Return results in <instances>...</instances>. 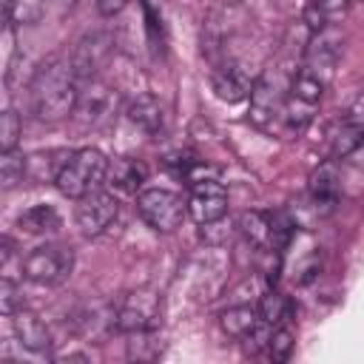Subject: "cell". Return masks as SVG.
I'll list each match as a JSON object with an SVG mask.
<instances>
[{"label": "cell", "mask_w": 364, "mask_h": 364, "mask_svg": "<svg viewBox=\"0 0 364 364\" xmlns=\"http://www.w3.org/2000/svg\"><path fill=\"white\" fill-rule=\"evenodd\" d=\"M259 324H262V316H259V307H253V304H233L219 313V327L225 330V336H230L236 341L247 338Z\"/></svg>", "instance_id": "obj_16"}, {"label": "cell", "mask_w": 364, "mask_h": 364, "mask_svg": "<svg viewBox=\"0 0 364 364\" xmlns=\"http://www.w3.org/2000/svg\"><path fill=\"white\" fill-rule=\"evenodd\" d=\"M117 216H119V199H117V193H111L105 188L77 199V208H74V222L82 236L105 233L117 222Z\"/></svg>", "instance_id": "obj_7"}, {"label": "cell", "mask_w": 364, "mask_h": 364, "mask_svg": "<svg viewBox=\"0 0 364 364\" xmlns=\"http://www.w3.org/2000/svg\"><path fill=\"white\" fill-rule=\"evenodd\" d=\"M51 3H63V6H71L74 0H51Z\"/></svg>", "instance_id": "obj_28"}, {"label": "cell", "mask_w": 364, "mask_h": 364, "mask_svg": "<svg viewBox=\"0 0 364 364\" xmlns=\"http://www.w3.org/2000/svg\"><path fill=\"white\" fill-rule=\"evenodd\" d=\"M11 318V333H14V338H17V344L23 347V350H28V353H37V355H46L48 350H51V333H48V327L43 324V318L37 316V313H31V310H17L14 316H9Z\"/></svg>", "instance_id": "obj_12"}, {"label": "cell", "mask_w": 364, "mask_h": 364, "mask_svg": "<svg viewBox=\"0 0 364 364\" xmlns=\"http://www.w3.org/2000/svg\"><path fill=\"white\" fill-rule=\"evenodd\" d=\"M74 270V250L68 245H40L23 259V276L34 284H60Z\"/></svg>", "instance_id": "obj_5"}, {"label": "cell", "mask_w": 364, "mask_h": 364, "mask_svg": "<svg viewBox=\"0 0 364 364\" xmlns=\"http://www.w3.org/2000/svg\"><path fill=\"white\" fill-rule=\"evenodd\" d=\"M293 347H296V338H293V333H290L284 324L270 330V338H267V355H270L273 361H287L290 353H293Z\"/></svg>", "instance_id": "obj_23"}, {"label": "cell", "mask_w": 364, "mask_h": 364, "mask_svg": "<svg viewBox=\"0 0 364 364\" xmlns=\"http://www.w3.org/2000/svg\"><path fill=\"white\" fill-rule=\"evenodd\" d=\"M136 213L156 233H173L188 216V199L168 188H142L136 193Z\"/></svg>", "instance_id": "obj_3"}, {"label": "cell", "mask_w": 364, "mask_h": 364, "mask_svg": "<svg viewBox=\"0 0 364 364\" xmlns=\"http://www.w3.org/2000/svg\"><path fill=\"white\" fill-rule=\"evenodd\" d=\"M256 307H259L262 321L270 324V327H282V324L290 318V313H293L290 299H287L284 293H276V290H264Z\"/></svg>", "instance_id": "obj_20"}, {"label": "cell", "mask_w": 364, "mask_h": 364, "mask_svg": "<svg viewBox=\"0 0 364 364\" xmlns=\"http://www.w3.org/2000/svg\"><path fill=\"white\" fill-rule=\"evenodd\" d=\"M105 54H108V37H102V34H88L77 43V48L71 54V63H74V71H77L80 82L97 77V68L102 65Z\"/></svg>", "instance_id": "obj_14"}, {"label": "cell", "mask_w": 364, "mask_h": 364, "mask_svg": "<svg viewBox=\"0 0 364 364\" xmlns=\"http://www.w3.org/2000/svg\"><path fill=\"white\" fill-rule=\"evenodd\" d=\"M17 228L26 236H40V233H51L60 228V216L51 205H31L17 216Z\"/></svg>", "instance_id": "obj_18"}, {"label": "cell", "mask_w": 364, "mask_h": 364, "mask_svg": "<svg viewBox=\"0 0 364 364\" xmlns=\"http://www.w3.org/2000/svg\"><path fill=\"white\" fill-rule=\"evenodd\" d=\"M20 134H23L20 117H17L11 108H6L3 117H0V151H11V148H17Z\"/></svg>", "instance_id": "obj_24"}, {"label": "cell", "mask_w": 364, "mask_h": 364, "mask_svg": "<svg viewBox=\"0 0 364 364\" xmlns=\"http://www.w3.org/2000/svg\"><path fill=\"white\" fill-rule=\"evenodd\" d=\"M80 100V77L74 71L71 57H48L34 68V77L28 82V102L31 114L40 122H63L74 114Z\"/></svg>", "instance_id": "obj_1"}, {"label": "cell", "mask_w": 364, "mask_h": 364, "mask_svg": "<svg viewBox=\"0 0 364 364\" xmlns=\"http://www.w3.org/2000/svg\"><path fill=\"white\" fill-rule=\"evenodd\" d=\"M0 310L3 316H14L17 310H23V293L9 276H3L0 282Z\"/></svg>", "instance_id": "obj_25"}, {"label": "cell", "mask_w": 364, "mask_h": 364, "mask_svg": "<svg viewBox=\"0 0 364 364\" xmlns=\"http://www.w3.org/2000/svg\"><path fill=\"white\" fill-rule=\"evenodd\" d=\"M307 191H310V199H313L316 205L333 208V205L338 202V193H341V179H338L336 165H333V162H324L321 168H316L313 176H310Z\"/></svg>", "instance_id": "obj_17"}, {"label": "cell", "mask_w": 364, "mask_h": 364, "mask_svg": "<svg viewBox=\"0 0 364 364\" xmlns=\"http://www.w3.org/2000/svg\"><path fill=\"white\" fill-rule=\"evenodd\" d=\"M228 213V191L216 176H202L191 182L188 191V216L196 225H210L222 222Z\"/></svg>", "instance_id": "obj_8"}, {"label": "cell", "mask_w": 364, "mask_h": 364, "mask_svg": "<svg viewBox=\"0 0 364 364\" xmlns=\"http://www.w3.org/2000/svg\"><path fill=\"white\" fill-rule=\"evenodd\" d=\"M239 230L253 247H273V216L250 210L239 219Z\"/></svg>", "instance_id": "obj_19"}, {"label": "cell", "mask_w": 364, "mask_h": 364, "mask_svg": "<svg viewBox=\"0 0 364 364\" xmlns=\"http://www.w3.org/2000/svg\"><path fill=\"white\" fill-rule=\"evenodd\" d=\"M361 142H364V122L350 119V122H344V125L333 134V156H336V159H338V156H347V154H353Z\"/></svg>", "instance_id": "obj_21"}, {"label": "cell", "mask_w": 364, "mask_h": 364, "mask_svg": "<svg viewBox=\"0 0 364 364\" xmlns=\"http://www.w3.org/2000/svg\"><path fill=\"white\" fill-rule=\"evenodd\" d=\"M117 105H119L117 88H111L100 77H91L80 82V100L74 114L80 117L82 125H108L117 114Z\"/></svg>", "instance_id": "obj_6"}, {"label": "cell", "mask_w": 364, "mask_h": 364, "mask_svg": "<svg viewBox=\"0 0 364 364\" xmlns=\"http://www.w3.org/2000/svg\"><path fill=\"white\" fill-rule=\"evenodd\" d=\"M125 117H128L139 131H145V134H151V136H156V134L165 128V108H162V102H159L154 94H136V97L128 102Z\"/></svg>", "instance_id": "obj_15"}, {"label": "cell", "mask_w": 364, "mask_h": 364, "mask_svg": "<svg viewBox=\"0 0 364 364\" xmlns=\"http://www.w3.org/2000/svg\"><path fill=\"white\" fill-rule=\"evenodd\" d=\"M159 313H162V299L156 290H148V287H139V290H131L122 296V301L114 307L111 313V327L119 330V333H128V336H136V333H151L159 321Z\"/></svg>", "instance_id": "obj_4"}, {"label": "cell", "mask_w": 364, "mask_h": 364, "mask_svg": "<svg viewBox=\"0 0 364 364\" xmlns=\"http://www.w3.org/2000/svg\"><path fill=\"white\" fill-rule=\"evenodd\" d=\"M284 91L279 85V80L264 71L256 77L253 82V91H250V119L259 125V128H267L276 117H282V108H284Z\"/></svg>", "instance_id": "obj_10"}, {"label": "cell", "mask_w": 364, "mask_h": 364, "mask_svg": "<svg viewBox=\"0 0 364 364\" xmlns=\"http://www.w3.org/2000/svg\"><path fill=\"white\" fill-rule=\"evenodd\" d=\"M338 57H341V34L333 31V28H318L304 51V65L301 71L313 74L316 80H321L324 85L333 80L336 74V65H338Z\"/></svg>", "instance_id": "obj_9"}, {"label": "cell", "mask_w": 364, "mask_h": 364, "mask_svg": "<svg viewBox=\"0 0 364 364\" xmlns=\"http://www.w3.org/2000/svg\"><path fill=\"white\" fill-rule=\"evenodd\" d=\"M145 176H148V171H145V165L139 159H134V156H114L108 162L105 185H111L119 193H139L142 185H145Z\"/></svg>", "instance_id": "obj_13"}, {"label": "cell", "mask_w": 364, "mask_h": 364, "mask_svg": "<svg viewBox=\"0 0 364 364\" xmlns=\"http://www.w3.org/2000/svg\"><path fill=\"white\" fill-rule=\"evenodd\" d=\"M128 3H131V0H97V11H100L102 17H117L119 11H125Z\"/></svg>", "instance_id": "obj_27"}, {"label": "cell", "mask_w": 364, "mask_h": 364, "mask_svg": "<svg viewBox=\"0 0 364 364\" xmlns=\"http://www.w3.org/2000/svg\"><path fill=\"white\" fill-rule=\"evenodd\" d=\"M23 173H26L23 151H17V148L0 151V179H3V188H14L17 182H23Z\"/></svg>", "instance_id": "obj_22"}, {"label": "cell", "mask_w": 364, "mask_h": 364, "mask_svg": "<svg viewBox=\"0 0 364 364\" xmlns=\"http://www.w3.org/2000/svg\"><path fill=\"white\" fill-rule=\"evenodd\" d=\"M313 6L330 20V17H336V14H341L347 6H350V0H313Z\"/></svg>", "instance_id": "obj_26"}, {"label": "cell", "mask_w": 364, "mask_h": 364, "mask_svg": "<svg viewBox=\"0 0 364 364\" xmlns=\"http://www.w3.org/2000/svg\"><path fill=\"white\" fill-rule=\"evenodd\" d=\"M108 156L100 148H77L63 154V159L54 168V185L68 199H82L100 188H105L108 179Z\"/></svg>", "instance_id": "obj_2"}, {"label": "cell", "mask_w": 364, "mask_h": 364, "mask_svg": "<svg viewBox=\"0 0 364 364\" xmlns=\"http://www.w3.org/2000/svg\"><path fill=\"white\" fill-rule=\"evenodd\" d=\"M253 82L256 80L247 74V68L242 63H222L210 74V85H213L216 97L225 102H242L245 97H250Z\"/></svg>", "instance_id": "obj_11"}]
</instances>
